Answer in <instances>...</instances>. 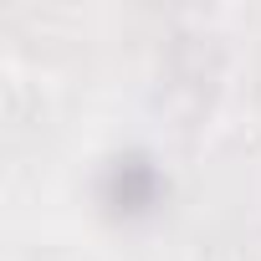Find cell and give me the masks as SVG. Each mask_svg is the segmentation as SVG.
<instances>
[{"instance_id":"cell-1","label":"cell","mask_w":261,"mask_h":261,"mask_svg":"<svg viewBox=\"0 0 261 261\" xmlns=\"http://www.w3.org/2000/svg\"><path fill=\"white\" fill-rule=\"evenodd\" d=\"M164 200H169V174H164L159 154H149V149H118V154H108V164L97 174V205L113 220H123V225L149 220Z\"/></svg>"}]
</instances>
